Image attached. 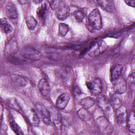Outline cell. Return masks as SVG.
Returning <instances> with one entry per match:
<instances>
[{"mask_svg": "<svg viewBox=\"0 0 135 135\" xmlns=\"http://www.w3.org/2000/svg\"><path fill=\"white\" fill-rule=\"evenodd\" d=\"M25 116L30 123L34 126H37L40 123V119L33 109H30L26 111Z\"/></svg>", "mask_w": 135, "mask_h": 135, "instance_id": "cell-16", "label": "cell"}, {"mask_svg": "<svg viewBox=\"0 0 135 135\" xmlns=\"http://www.w3.org/2000/svg\"><path fill=\"white\" fill-rule=\"evenodd\" d=\"M80 103L83 107V108L88 110L94 104L95 101L92 98L90 97H86L81 99Z\"/></svg>", "mask_w": 135, "mask_h": 135, "instance_id": "cell-24", "label": "cell"}, {"mask_svg": "<svg viewBox=\"0 0 135 135\" xmlns=\"http://www.w3.org/2000/svg\"><path fill=\"white\" fill-rule=\"evenodd\" d=\"M38 88L43 98L46 100L49 99L50 95V87L46 79H42L39 81Z\"/></svg>", "mask_w": 135, "mask_h": 135, "instance_id": "cell-8", "label": "cell"}, {"mask_svg": "<svg viewBox=\"0 0 135 135\" xmlns=\"http://www.w3.org/2000/svg\"><path fill=\"white\" fill-rule=\"evenodd\" d=\"M97 124L100 131L104 134H110L113 132V127L108 120L104 116H101L97 119Z\"/></svg>", "mask_w": 135, "mask_h": 135, "instance_id": "cell-4", "label": "cell"}, {"mask_svg": "<svg viewBox=\"0 0 135 135\" xmlns=\"http://www.w3.org/2000/svg\"><path fill=\"white\" fill-rule=\"evenodd\" d=\"M88 25L93 31H99L102 28V18L98 9H94L89 15Z\"/></svg>", "mask_w": 135, "mask_h": 135, "instance_id": "cell-1", "label": "cell"}, {"mask_svg": "<svg viewBox=\"0 0 135 135\" xmlns=\"http://www.w3.org/2000/svg\"><path fill=\"white\" fill-rule=\"evenodd\" d=\"M36 108L39 112L43 122L46 125H49L51 122L50 111L47 110L45 107L40 104H37L36 105Z\"/></svg>", "mask_w": 135, "mask_h": 135, "instance_id": "cell-10", "label": "cell"}, {"mask_svg": "<svg viewBox=\"0 0 135 135\" xmlns=\"http://www.w3.org/2000/svg\"><path fill=\"white\" fill-rule=\"evenodd\" d=\"M108 49V45L104 41H100L93 43L87 51L89 56L95 57L104 53Z\"/></svg>", "mask_w": 135, "mask_h": 135, "instance_id": "cell-2", "label": "cell"}, {"mask_svg": "<svg viewBox=\"0 0 135 135\" xmlns=\"http://www.w3.org/2000/svg\"><path fill=\"white\" fill-rule=\"evenodd\" d=\"M80 93H81L80 89L78 86H75L73 89V94H74V95L76 96L80 94Z\"/></svg>", "mask_w": 135, "mask_h": 135, "instance_id": "cell-31", "label": "cell"}, {"mask_svg": "<svg viewBox=\"0 0 135 135\" xmlns=\"http://www.w3.org/2000/svg\"><path fill=\"white\" fill-rule=\"evenodd\" d=\"M9 126L13 131L17 134H23L24 133L20 128V127L18 125V124L13 120L11 119L9 121Z\"/></svg>", "mask_w": 135, "mask_h": 135, "instance_id": "cell-27", "label": "cell"}, {"mask_svg": "<svg viewBox=\"0 0 135 135\" xmlns=\"http://www.w3.org/2000/svg\"><path fill=\"white\" fill-rule=\"evenodd\" d=\"M125 3L127 4L128 5L131 6V7H134V3H135V1L134 0H130V1H124Z\"/></svg>", "mask_w": 135, "mask_h": 135, "instance_id": "cell-32", "label": "cell"}, {"mask_svg": "<svg viewBox=\"0 0 135 135\" xmlns=\"http://www.w3.org/2000/svg\"><path fill=\"white\" fill-rule=\"evenodd\" d=\"M10 78L13 82L19 86H25L28 83V80L26 77L18 74H12Z\"/></svg>", "mask_w": 135, "mask_h": 135, "instance_id": "cell-14", "label": "cell"}, {"mask_svg": "<svg viewBox=\"0 0 135 135\" xmlns=\"http://www.w3.org/2000/svg\"><path fill=\"white\" fill-rule=\"evenodd\" d=\"M70 99V95L67 92L60 94L57 98L55 102V107L58 110H64L68 105Z\"/></svg>", "mask_w": 135, "mask_h": 135, "instance_id": "cell-9", "label": "cell"}, {"mask_svg": "<svg viewBox=\"0 0 135 135\" xmlns=\"http://www.w3.org/2000/svg\"><path fill=\"white\" fill-rule=\"evenodd\" d=\"M26 24L29 30H33L36 26L37 21L32 16H30L26 19Z\"/></svg>", "mask_w": 135, "mask_h": 135, "instance_id": "cell-26", "label": "cell"}, {"mask_svg": "<svg viewBox=\"0 0 135 135\" xmlns=\"http://www.w3.org/2000/svg\"><path fill=\"white\" fill-rule=\"evenodd\" d=\"M21 54L24 58L32 60H39L41 56L39 51L30 46L23 47L21 50Z\"/></svg>", "mask_w": 135, "mask_h": 135, "instance_id": "cell-6", "label": "cell"}, {"mask_svg": "<svg viewBox=\"0 0 135 135\" xmlns=\"http://www.w3.org/2000/svg\"><path fill=\"white\" fill-rule=\"evenodd\" d=\"M78 115L82 120L85 122H88L91 119L90 114L89 113L87 109L84 108L79 109V110L78 111Z\"/></svg>", "mask_w": 135, "mask_h": 135, "instance_id": "cell-23", "label": "cell"}, {"mask_svg": "<svg viewBox=\"0 0 135 135\" xmlns=\"http://www.w3.org/2000/svg\"><path fill=\"white\" fill-rule=\"evenodd\" d=\"M61 77L65 85L71 86L73 83L74 79V74L72 69L68 66L63 67L61 71Z\"/></svg>", "mask_w": 135, "mask_h": 135, "instance_id": "cell-3", "label": "cell"}, {"mask_svg": "<svg viewBox=\"0 0 135 135\" xmlns=\"http://www.w3.org/2000/svg\"><path fill=\"white\" fill-rule=\"evenodd\" d=\"M50 5V7L53 10L56 11L62 4L64 3L63 1H51L47 2Z\"/></svg>", "mask_w": 135, "mask_h": 135, "instance_id": "cell-28", "label": "cell"}, {"mask_svg": "<svg viewBox=\"0 0 135 135\" xmlns=\"http://www.w3.org/2000/svg\"><path fill=\"white\" fill-rule=\"evenodd\" d=\"M47 2H44L40 7H38L36 11V14L37 17L41 21H44L46 13L48 11L49 7L47 4Z\"/></svg>", "mask_w": 135, "mask_h": 135, "instance_id": "cell-18", "label": "cell"}, {"mask_svg": "<svg viewBox=\"0 0 135 135\" xmlns=\"http://www.w3.org/2000/svg\"><path fill=\"white\" fill-rule=\"evenodd\" d=\"M1 27L3 31L6 34H9L13 30V26L6 18H2L1 19Z\"/></svg>", "mask_w": 135, "mask_h": 135, "instance_id": "cell-21", "label": "cell"}, {"mask_svg": "<svg viewBox=\"0 0 135 135\" xmlns=\"http://www.w3.org/2000/svg\"><path fill=\"white\" fill-rule=\"evenodd\" d=\"M126 108L123 105L119 106L116 110V119L119 126H123L126 121Z\"/></svg>", "mask_w": 135, "mask_h": 135, "instance_id": "cell-11", "label": "cell"}, {"mask_svg": "<svg viewBox=\"0 0 135 135\" xmlns=\"http://www.w3.org/2000/svg\"><path fill=\"white\" fill-rule=\"evenodd\" d=\"M7 103L8 105L11 108L14 109V110L18 111V112L22 111V107H21L20 102L17 100V99H16V98H12L8 99Z\"/></svg>", "mask_w": 135, "mask_h": 135, "instance_id": "cell-22", "label": "cell"}, {"mask_svg": "<svg viewBox=\"0 0 135 135\" xmlns=\"http://www.w3.org/2000/svg\"><path fill=\"white\" fill-rule=\"evenodd\" d=\"M97 3L104 10L112 12L114 9V3L112 1H98Z\"/></svg>", "mask_w": 135, "mask_h": 135, "instance_id": "cell-19", "label": "cell"}, {"mask_svg": "<svg viewBox=\"0 0 135 135\" xmlns=\"http://www.w3.org/2000/svg\"><path fill=\"white\" fill-rule=\"evenodd\" d=\"M69 31V26L63 23H61L59 25L58 35L61 37L65 36Z\"/></svg>", "mask_w": 135, "mask_h": 135, "instance_id": "cell-25", "label": "cell"}, {"mask_svg": "<svg viewBox=\"0 0 135 135\" xmlns=\"http://www.w3.org/2000/svg\"><path fill=\"white\" fill-rule=\"evenodd\" d=\"M6 14L7 17L12 20H14L18 17V12L15 5L12 2H8L5 7Z\"/></svg>", "mask_w": 135, "mask_h": 135, "instance_id": "cell-15", "label": "cell"}, {"mask_svg": "<svg viewBox=\"0 0 135 135\" xmlns=\"http://www.w3.org/2000/svg\"><path fill=\"white\" fill-rule=\"evenodd\" d=\"M127 127L130 132L134 133L135 132V119L134 112L131 111L128 115L127 119Z\"/></svg>", "mask_w": 135, "mask_h": 135, "instance_id": "cell-20", "label": "cell"}, {"mask_svg": "<svg viewBox=\"0 0 135 135\" xmlns=\"http://www.w3.org/2000/svg\"><path fill=\"white\" fill-rule=\"evenodd\" d=\"M70 14V8L65 4H62L56 11L55 15L60 20H64L68 17Z\"/></svg>", "mask_w": 135, "mask_h": 135, "instance_id": "cell-13", "label": "cell"}, {"mask_svg": "<svg viewBox=\"0 0 135 135\" xmlns=\"http://www.w3.org/2000/svg\"><path fill=\"white\" fill-rule=\"evenodd\" d=\"M73 16L78 22H81L84 18V14L80 10H77L73 12Z\"/></svg>", "mask_w": 135, "mask_h": 135, "instance_id": "cell-29", "label": "cell"}, {"mask_svg": "<svg viewBox=\"0 0 135 135\" xmlns=\"http://www.w3.org/2000/svg\"><path fill=\"white\" fill-rule=\"evenodd\" d=\"M113 83L114 92L118 94H123L127 90V82L126 79L122 76L115 79Z\"/></svg>", "mask_w": 135, "mask_h": 135, "instance_id": "cell-7", "label": "cell"}, {"mask_svg": "<svg viewBox=\"0 0 135 135\" xmlns=\"http://www.w3.org/2000/svg\"><path fill=\"white\" fill-rule=\"evenodd\" d=\"M128 83L131 89L134 88V73L132 72L128 77Z\"/></svg>", "mask_w": 135, "mask_h": 135, "instance_id": "cell-30", "label": "cell"}, {"mask_svg": "<svg viewBox=\"0 0 135 135\" xmlns=\"http://www.w3.org/2000/svg\"><path fill=\"white\" fill-rule=\"evenodd\" d=\"M123 71V66L119 64L114 65L111 68L110 75L111 80L112 81L121 76Z\"/></svg>", "mask_w": 135, "mask_h": 135, "instance_id": "cell-17", "label": "cell"}, {"mask_svg": "<svg viewBox=\"0 0 135 135\" xmlns=\"http://www.w3.org/2000/svg\"><path fill=\"white\" fill-rule=\"evenodd\" d=\"M86 85L93 95H98L102 91V82L99 78H94L91 81L87 82Z\"/></svg>", "mask_w": 135, "mask_h": 135, "instance_id": "cell-5", "label": "cell"}, {"mask_svg": "<svg viewBox=\"0 0 135 135\" xmlns=\"http://www.w3.org/2000/svg\"><path fill=\"white\" fill-rule=\"evenodd\" d=\"M51 118L53 121L54 126L57 128H60L62 125V116L59 111V110L55 108H52L50 109Z\"/></svg>", "mask_w": 135, "mask_h": 135, "instance_id": "cell-12", "label": "cell"}]
</instances>
